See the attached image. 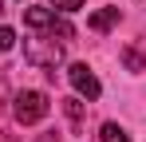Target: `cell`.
<instances>
[{
	"label": "cell",
	"mask_w": 146,
	"mask_h": 142,
	"mask_svg": "<svg viewBox=\"0 0 146 142\" xmlns=\"http://www.w3.org/2000/svg\"><path fill=\"white\" fill-rule=\"evenodd\" d=\"M119 24V8H103V12H95L91 20H87V28L91 32H107V28H115Z\"/></svg>",
	"instance_id": "5b68a950"
},
{
	"label": "cell",
	"mask_w": 146,
	"mask_h": 142,
	"mask_svg": "<svg viewBox=\"0 0 146 142\" xmlns=\"http://www.w3.org/2000/svg\"><path fill=\"white\" fill-rule=\"evenodd\" d=\"M63 59V47L55 44V40H32L28 44V63H40V67H51V75H55V63Z\"/></svg>",
	"instance_id": "7a4b0ae2"
},
{
	"label": "cell",
	"mask_w": 146,
	"mask_h": 142,
	"mask_svg": "<svg viewBox=\"0 0 146 142\" xmlns=\"http://www.w3.org/2000/svg\"><path fill=\"white\" fill-rule=\"evenodd\" d=\"M67 79H71V87H75V91H79V95H87V99H99V95H103V87H99V79H95V71L87 67V63H71Z\"/></svg>",
	"instance_id": "3957f363"
},
{
	"label": "cell",
	"mask_w": 146,
	"mask_h": 142,
	"mask_svg": "<svg viewBox=\"0 0 146 142\" xmlns=\"http://www.w3.org/2000/svg\"><path fill=\"white\" fill-rule=\"evenodd\" d=\"M51 4H55L59 12H79V8H83V0H51Z\"/></svg>",
	"instance_id": "30bf717a"
},
{
	"label": "cell",
	"mask_w": 146,
	"mask_h": 142,
	"mask_svg": "<svg viewBox=\"0 0 146 142\" xmlns=\"http://www.w3.org/2000/svg\"><path fill=\"white\" fill-rule=\"evenodd\" d=\"M103 142H130L119 122H103Z\"/></svg>",
	"instance_id": "8992f818"
},
{
	"label": "cell",
	"mask_w": 146,
	"mask_h": 142,
	"mask_svg": "<svg viewBox=\"0 0 146 142\" xmlns=\"http://www.w3.org/2000/svg\"><path fill=\"white\" fill-rule=\"evenodd\" d=\"M12 44H16V32L12 28H0V51H8Z\"/></svg>",
	"instance_id": "9c48e42d"
},
{
	"label": "cell",
	"mask_w": 146,
	"mask_h": 142,
	"mask_svg": "<svg viewBox=\"0 0 146 142\" xmlns=\"http://www.w3.org/2000/svg\"><path fill=\"white\" fill-rule=\"evenodd\" d=\"M0 16H4V0H0Z\"/></svg>",
	"instance_id": "8fae6325"
},
{
	"label": "cell",
	"mask_w": 146,
	"mask_h": 142,
	"mask_svg": "<svg viewBox=\"0 0 146 142\" xmlns=\"http://www.w3.org/2000/svg\"><path fill=\"white\" fill-rule=\"evenodd\" d=\"M122 63H126L130 71H142V67H146V59H142L138 47H126V51H122Z\"/></svg>",
	"instance_id": "52a82bcc"
},
{
	"label": "cell",
	"mask_w": 146,
	"mask_h": 142,
	"mask_svg": "<svg viewBox=\"0 0 146 142\" xmlns=\"http://www.w3.org/2000/svg\"><path fill=\"white\" fill-rule=\"evenodd\" d=\"M24 24H28V28H36V32H44V28L55 24V12H51V8H40V4H32V8H24Z\"/></svg>",
	"instance_id": "277c9868"
},
{
	"label": "cell",
	"mask_w": 146,
	"mask_h": 142,
	"mask_svg": "<svg viewBox=\"0 0 146 142\" xmlns=\"http://www.w3.org/2000/svg\"><path fill=\"white\" fill-rule=\"evenodd\" d=\"M44 115H48V95H44V91H24V95H16V122L32 126V122H40Z\"/></svg>",
	"instance_id": "6da1fadb"
},
{
	"label": "cell",
	"mask_w": 146,
	"mask_h": 142,
	"mask_svg": "<svg viewBox=\"0 0 146 142\" xmlns=\"http://www.w3.org/2000/svg\"><path fill=\"white\" fill-rule=\"evenodd\" d=\"M63 111H67V118H71L75 126L83 122V103H79V99H63Z\"/></svg>",
	"instance_id": "ba28073f"
}]
</instances>
